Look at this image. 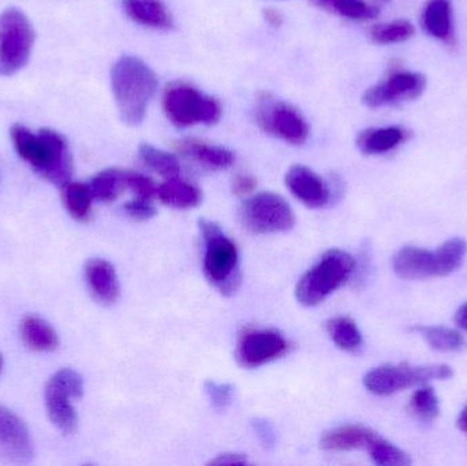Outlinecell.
<instances>
[{
	"label": "cell",
	"instance_id": "cell-24",
	"mask_svg": "<svg viewBox=\"0 0 467 466\" xmlns=\"http://www.w3.org/2000/svg\"><path fill=\"white\" fill-rule=\"evenodd\" d=\"M413 333L422 337L431 349L441 353H458L466 349V341L460 331L441 326H414Z\"/></svg>",
	"mask_w": 467,
	"mask_h": 466
},
{
	"label": "cell",
	"instance_id": "cell-32",
	"mask_svg": "<svg viewBox=\"0 0 467 466\" xmlns=\"http://www.w3.org/2000/svg\"><path fill=\"white\" fill-rule=\"evenodd\" d=\"M368 451H369L373 462L380 466H408L411 464L410 456L406 451L381 437L370 446Z\"/></svg>",
	"mask_w": 467,
	"mask_h": 466
},
{
	"label": "cell",
	"instance_id": "cell-37",
	"mask_svg": "<svg viewBox=\"0 0 467 466\" xmlns=\"http://www.w3.org/2000/svg\"><path fill=\"white\" fill-rule=\"evenodd\" d=\"M232 188L235 196H250L257 188V181L252 175H236L233 180Z\"/></svg>",
	"mask_w": 467,
	"mask_h": 466
},
{
	"label": "cell",
	"instance_id": "cell-1",
	"mask_svg": "<svg viewBox=\"0 0 467 466\" xmlns=\"http://www.w3.org/2000/svg\"><path fill=\"white\" fill-rule=\"evenodd\" d=\"M10 137L19 158L44 180L60 188L71 182L73 158L62 134L52 129L32 131L26 126L14 125Z\"/></svg>",
	"mask_w": 467,
	"mask_h": 466
},
{
	"label": "cell",
	"instance_id": "cell-22",
	"mask_svg": "<svg viewBox=\"0 0 467 466\" xmlns=\"http://www.w3.org/2000/svg\"><path fill=\"white\" fill-rule=\"evenodd\" d=\"M21 337L25 345L35 352H54L59 347L57 331L38 316H26L21 322Z\"/></svg>",
	"mask_w": 467,
	"mask_h": 466
},
{
	"label": "cell",
	"instance_id": "cell-9",
	"mask_svg": "<svg viewBox=\"0 0 467 466\" xmlns=\"http://www.w3.org/2000/svg\"><path fill=\"white\" fill-rule=\"evenodd\" d=\"M239 221L254 234H276L290 232L296 224V213L279 194L263 192L249 197L239 208Z\"/></svg>",
	"mask_w": 467,
	"mask_h": 466
},
{
	"label": "cell",
	"instance_id": "cell-5",
	"mask_svg": "<svg viewBox=\"0 0 467 466\" xmlns=\"http://www.w3.org/2000/svg\"><path fill=\"white\" fill-rule=\"evenodd\" d=\"M356 270V262L348 252L331 249L304 274L296 285V297L301 305L316 306L342 287Z\"/></svg>",
	"mask_w": 467,
	"mask_h": 466
},
{
	"label": "cell",
	"instance_id": "cell-19",
	"mask_svg": "<svg viewBox=\"0 0 467 466\" xmlns=\"http://www.w3.org/2000/svg\"><path fill=\"white\" fill-rule=\"evenodd\" d=\"M177 150L189 158L211 169L226 170L233 166L235 156L232 150L216 145L205 144L197 140H182L177 142Z\"/></svg>",
	"mask_w": 467,
	"mask_h": 466
},
{
	"label": "cell",
	"instance_id": "cell-29",
	"mask_svg": "<svg viewBox=\"0 0 467 466\" xmlns=\"http://www.w3.org/2000/svg\"><path fill=\"white\" fill-rule=\"evenodd\" d=\"M320 7L327 8L337 16L350 19H372L378 16V8L365 0H313Z\"/></svg>",
	"mask_w": 467,
	"mask_h": 466
},
{
	"label": "cell",
	"instance_id": "cell-34",
	"mask_svg": "<svg viewBox=\"0 0 467 466\" xmlns=\"http://www.w3.org/2000/svg\"><path fill=\"white\" fill-rule=\"evenodd\" d=\"M126 188L130 189L139 199L150 200L158 196V186L155 182L137 172H126Z\"/></svg>",
	"mask_w": 467,
	"mask_h": 466
},
{
	"label": "cell",
	"instance_id": "cell-13",
	"mask_svg": "<svg viewBox=\"0 0 467 466\" xmlns=\"http://www.w3.org/2000/svg\"><path fill=\"white\" fill-rule=\"evenodd\" d=\"M425 85H427V78L422 74L400 71L392 74L386 81L369 88L364 93L362 101L369 109L392 106L400 101L419 98L424 92Z\"/></svg>",
	"mask_w": 467,
	"mask_h": 466
},
{
	"label": "cell",
	"instance_id": "cell-39",
	"mask_svg": "<svg viewBox=\"0 0 467 466\" xmlns=\"http://www.w3.org/2000/svg\"><path fill=\"white\" fill-rule=\"evenodd\" d=\"M455 323H457L458 327L462 328L467 333V303L458 308L457 314H455Z\"/></svg>",
	"mask_w": 467,
	"mask_h": 466
},
{
	"label": "cell",
	"instance_id": "cell-20",
	"mask_svg": "<svg viewBox=\"0 0 467 466\" xmlns=\"http://www.w3.org/2000/svg\"><path fill=\"white\" fill-rule=\"evenodd\" d=\"M405 137V130L398 126L367 129L357 137V147L364 155H383L400 147Z\"/></svg>",
	"mask_w": 467,
	"mask_h": 466
},
{
	"label": "cell",
	"instance_id": "cell-27",
	"mask_svg": "<svg viewBox=\"0 0 467 466\" xmlns=\"http://www.w3.org/2000/svg\"><path fill=\"white\" fill-rule=\"evenodd\" d=\"M327 330L332 342L346 352H356L362 345V334L350 317L337 316L328 320Z\"/></svg>",
	"mask_w": 467,
	"mask_h": 466
},
{
	"label": "cell",
	"instance_id": "cell-25",
	"mask_svg": "<svg viewBox=\"0 0 467 466\" xmlns=\"http://www.w3.org/2000/svg\"><path fill=\"white\" fill-rule=\"evenodd\" d=\"M93 197L90 186L81 182H68L63 186V202L76 221L88 222L92 216Z\"/></svg>",
	"mask_w": 467,
	"mask_h": 466
},
{
	"label": "cell",
	"instance_id": "cell-12",
	"mask_svg": "<svg viewBox=\"0 0 467 466\" xmlns=\"http://www.w3.org/2000/svg\"><path fill=\"white\" fill-rule=\"evenodd\" d=\"M290 349L287 339L275 330H244L238 339L236 360L244 368L265 366L285 356Z\"/></svg>",
	"mask_w": 467,
	"mask_h": 466
},
{
	"label": "cell",
	"instance_id": "cell-14",
	"mask_svg": "<svg viewBox=\"0 0 467 466\" xmlns=\"http://www.w3.org/2000/svg\"><path fill=\"white\" fill-rule=\"evenodd\" d=\"M33 457L29 429L16 413L0 407V459L13 464H26Z\"/></svg>",
	"mask_w": 467,
	"mask_h": 466
},
{
	"label": "cell",
	"instance_id": "cell-17",
	"mask_svg": "<svg viewBox=\"0 0 467 466\" xmlns=\"http://www.w3.org/2000/svg\"><path fill=\"white\" fill-rule=\"evenodd\" d=\"M380 438L378 432L364 426H343L326 432L320 448L327 451L369 450Z\"/></svg>",
	"mask_w": 467,
	"mask_h": 466
},
{
	"label": "cell",
	"instance_id": "cell-41",
	"mask_svg": "<svg viewBox=\"0 0 467 466\" xmlns=\"http://www.w3.org/2000/svg\"><path fill=\"white\" fill-rule=\"evenodd\" d=\"M458 429L463 432V434L467 437V405L463 408L462 412H461L460 418H458Z\"/></svg>",
	"mask_w": 467,
	"mask_h": 466
},
{
	"label": "cell",
	"instance_id": "cell-43",
	"mask_svg": "<svg viewBox=\"0 0 467 466\" xmlns=\"http://www.w3.org/2000/svg\"><path fill=\"white\" fill-rule=\"evenodd\" d=\"M379 2H387V0H379Z\"/></svg>",
	"mask_w": 467,
	"mask_h": 466
},
{
	"label": "cell",
	"instance_id": "cell-7",
	"mask_svg": "<svg viewBox=\"0 0 467 466\" xmlns=\"http://www.w3.org/2000/svg\"><path fill=\"white\" fill-rule=\"evenodd\" d=\"M163 109L172 125H213L222 117L219 101L188 84H172L163 95Z\"/></svg>",
	"mask_w": 467,
	"mask_h": 466
},
{
	"label": "cell",
	"instance_id": "cell-23",
	"mask_svg": "<svg viewBox=\"0 0 467 466\" xmlns=\"http://www.w3.org/2000/svg\"><path fill=\"white\" fill-rule=\"evenodd\" d=\"M425 32L439 40H447L452 35V5L450 0H430L422 11Z\"/></svg>",
	"mask_w": 467,
	"mask_h": 466
},
{
	"label": "cell",
	"instance_id": "cell-3",
	"mask_svg": "<svg viewBox=\"0 0 467 466\" xmlns=\"http://www.w3.org/2000/svg\"><path fill=\"white\" fill-rule=\"evenodd\" d=\"M466 254L467 243L460 237L446 241L435 251L403 246L392 257V268L400 278L408 281L443 278L460 270Z\"/></svg>",
	"mask_w": 467,
	"mask_h": 466
},
{
	"label": "cell",
	"instance_id": "cell-38",
	"mask_svg": "<svg viewBox=\"0 0 467 466\" xmlns=\"http://www.w3.org/2000/svg\"><path fill=\"white\" fill-rule=\"evenodd\" d=\"M246 456L238 453H223L216 456V459L211 460L210 465L216 466H233V465H246Z\"/></svg>",
	"mask_w": 467,
	"mask_h": 466
},
{
	"label": "cell",
	"instance_id": "cell-4",
	"mask_svg": "<svg viewBox=\"0 0 467 466\" xmlns=\"http://www.w3.org/2000/svg\"><path fill=\"white\" fill-rule=\"evenodd\" d=\"M199 224L205 246V278L222 295L232 297L241 286L238 248L215 222L202 219Z\"/></svg>",
	"mask_w": 467,
	"mask_h": 466
},
{
	"label": "cell",
	"instance_id": "cell-42",
	"mask_svg": "<svg viewBox=\"0 0 467 466\" xmlns=\"http://www.w3.org/2000/svg\"><path fill=\"white\" fill-rule=\"evenodd\" d=\"M2 367H3V358H2V356H0V371H2Z\"/></svg>",
	"mask_w": 467,
	"mask_h": 466
},
{
	"label": "cell",
	"instance_id": "cell-28",
	"mask_svg": "<svg viewBox=\"0 0 467 466\" xmlns=\"http://www.w3.org/2000/svg\"><path fill=\"white\" fill-rule=\"evenodd\" d=\"M140 158L153 171L158 172L161 177L177 178L181 175V164L177 156L172 153L164 152L159 148L150 144H142L140 147Z\"/></svg>",
	"mask_w": 467,
	"mask_h": 466
},
{
	"label": "cell",
	"instance_id": "cell-30",
	"mask_svg": "<svg viewBox=\"0 0 467 466\" xmlns=\"http://www.w3.org/2000/svg\"><path fill=\"white\" fill-rule=\"evenodd\" d=\"M409 410L414 418L419 419L422 423H432L438 419L441 413V402L435 390L430 386L419 388L414 391L409 402Z\"/></svg>",
	"mask_w": 467,
	"mask_h": 466
},
{
	"label": "cell",
	"instance_id": "cell-10",
	"mask_svg": "<svg viewBox=\"0 0 467 466\" xmlns=\"http://www.w3.org/2000/svg\"><path fill=\"white\" fill-rule=\"evenodd\" d=\"M84 394V380L73 369H60L46 386V408L52 424L63 434H73L78 424L73 401Z\"/></svg>",
	"mask_w": 467,
	"mask_h": 466
},
{
	"label": "cell",
	"instance_id": "cell-31",
	"mask_svg": "<svg viewBox=\"0 0 467 466\" xmlns=\"http://www.w3.org/2000/svg\"><path fill=\"white\" fill-rule=\"evenodd\" d=\"M414 35V26L406 19L375 25L370 30L373 41L378 44H395L409 40Z\"/></svg>",
	"mask_w": 467,
	"mask_h": 466
},
{
	"label": "cell",
	"instance_id": "cell-26",
	"mask_svg": "<svg viewBox=\"0 0 467 466\" xmlns=\"http://www.w3.org/2000/svg\"><path fill=\"white\" fill-rule=\"evenodd\" d=\"M93 197L101 202H112L126 188V172L117 169L99 172L89 183Z\"/></svg>",
	"mask_w": 467,
	"mask_h": 466
},
{
	"label": "cell",
	"instance_id": "cell-40",
	"mask_svg": "<svg viewBox=\"0 0 467 466\" xmlns=\"http://www.w3.org/2000/svg\"><path fill=\"white\" fill-rule=\"evenodd\" d=\"M265 18L269 24L274 25V26H277V25L282 24L283 18L280 16L279 11L275 10H266L265 11Z\"/></svg>",
	"mask_w": 467,
	"mask_h": 466
},
{
	"label": "cell",
	"instance_id": "cell-21",
	"mask_svg": "<svg viewBox=\"0 0 467 466\" xmlns=\"http://www.w3.org/2000/svg\"><path fill=\"white\" fill-rule=\"evenodd\" d=\"M163 204L177 210H189L202 202V194L197 186L181 180L180 177L170 178L158 186V196Z\"/></svg>",
	"mask_w": 467,
	"mask_h": 466
},
{
	"label": "cell",
	"instance_id": "cell-2",
	"mask_svg": "<svg viewBox=\"0 0 467 466\" xmlns=\"http://www.w3.org/2000/svg\"><path fill=\"white\" fill-rule=\"evenodd\" d=\"M111 87L123 122L136 126L144 120L159 81L144 60L125 55L112 66Z\"/></svg>",
	"mask_w": 467,
	"mask_h": 466
},
{
	"label": "cell",
	"instance_id": "cell-11",
	"mask_svg": "<svg viewBox=\"0 0 467 466\" xmlns=\"http://www.w3.org/2000/svg\"><path fill=\"white\" fill-rule=\"evenodd\" d=\"M254 115L255 122L266 134L288 144L302 145L309 137V125L301 112L268 93H263L258 98Z\"/></svg>",
	"mask_w": 467,
	"mask_h": 466
},
{
	"label": "cell",
	"instance_id": "cell-33",
	"mask_svg": "<svg viewBox=\"0 0 467 466\" xmlns=\"http://www.w3.org/2000/svg\"><path fill=\"white\" fill-rule=\"evenodd\" d=\"M204 390L213 404V409L224 412L233 404L234 388L230 383L207 380L204 383Z\"/></svg>",
	"mask_w": 467,
	"mask_h": 466
},
{
	"label": "cell",
	"instance_id": "cell-8",
	"mask_svg": "<svg viewBox=\"0 0 467 466\" xmlns=\"http://www.w3.org/2000/svg\"><path fill=\"white\" fill-rule=\"evenodd\" d=\"M35 29L18 8L0 14V77L18 73L29 62L35 44Z\"/></svg>",
	"mask_w": 467,
	"mask_h": 466
},
{
	"label": "cell",
	"instance_id": "cell-36",
	"mask_svg": "<svg viewBox=\"0 0 467 466\" xmlns=\"http://www.w3.org/2000/svg\"><path fill=\"white\" fill-rule=\"evenodd\" d=\"M253 431L257 435L261 445L265 449H274L276 445L277 435L275 427L266 419L255 418L252 420Z\"/></svg>",
	"mask_w": 467,
	"mask_h": 466
},
{
	"label": "cell",
	"instance_id": "cell-6",
	"mask_svg": "<svg viewBox=\"0 0 467 466\" xmlns=\"http://www.w3.org/2000/svg\"><path fill=\"white\" fill-rule=\"evenodd\" d=\"M454 371L446 364L409 366V364H386L368 372L364 386L369 393L389 397L414 386L427 385L433 380H447Z\"/></svg>",
	"mask_w": 467,
	"mask_h": 466
},
{
	"label": "cell",
	"instance_id": "cell-35",
	"mask_svg": "<svg viewBox=\"0 0 467 466\" xmlns=\"http://www.w3.org/2000/svg\"><path fill=\"white\" fill-rule=\"evenodd\" d=\"M122 210L129 218L137 222L150 221L156 215V208L150 204V200L139 199V197L126 202Z\"/></svg>",
	"mask_w": 467,
	"mask_h": 466
},
{
	"label": "cell",
	"instance_id": "cell-18",
	"mask_svg": "<svg viewBox=\"0 0 467 466\" xmlns=\"http://www.w3.org/2000/svg\"><path fill=\"white\" fill-rule=\"evenodd\" d=\"M126 16L142 26L170 30L174 25L171 14L161 0H123Z\"/></svg>",
	"mask_w": 467,
	"mask_h": 466
},
{
	"label": "cell",
	"instance_id": "cell-15",
	"mask_svg": "<svg viewBox=\"0 0 467 466\" xmlns=\"http://www.w3.org/2000/svg\"><path fill=\"white\" fill-rule=\"evenodd\" d=\"M285 186L294 197L309 208H323L331 200L326 181L306 166H293L285 174Z\"/></svg>",
	"mask_w": 467,
	"mask_h": 466
},
{
	"label": "cell",
	"instance_id": "cell-16",
	"mask_svg": "<svg viewBox=\"0 0 467 466\" xmlns=\"http://www.w3.org/2000/svg\"><path fill=\"white\" fill-rule=\"evenodd\" d=\"M85 279L93 297L104 305H111L119 298L120 287L117 271L111 263L92 259L85 265Z\"/></svg>",
	"mask_w": 467,
	"mask_h": 466
}]
</instances>
